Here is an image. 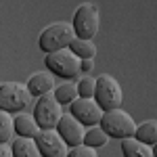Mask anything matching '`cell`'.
Listing matches in <instances>:
<instances>
[{
    "instance_id": "cell-20",
    "label": "cell",
    "mask_w": 157,
    "mask_h": 157,
    "mask_svg": "<svg viewBox=\"0 0 157 157\" xmlns=\"http://www.w3.org/2000/svg\"><path fill=\"white\" fill-rule=\"evenodd\" d=\"M94 88H97V78H92V75L80 78L78 84H75L78 97H82V98H92L94 97Z\"/></svg>"
},
{
    "instance_id": "cell-8",
    "label": "cell",
    "mask_w": 157,
    "mask_h": 157,
    "mask_svg": "<svg viewBox=\"0 0 157 157\" xmlns=\"http://www.w3.org/2000/svg\"><path fill=\"white\" fill-rule=\"evenodd\" d=\"M69 113H71L84 128L98 126V121L103 117V109L97 105V101H94V98H82V97L73 98L71 103H69Z\"/></svg>"
},
{
    "instance_id": "cell-23",
    "label": "cell",
    "mask_w": 157,
    "mask_h": 157,
    "mask_svg": "<svg viewBox=\"0 0 157 157\" xmlns=\"http://www.w3.org/2000/svg\"><path fill=\"white\" fill-rule=\"evenodd\" d=\"M0 157H13L11 143H0Z\"/></svg>"
},
{
    "instance_id": "cell-15",
    "label": "cell",
    "mask_w": 157,
    "mask_h": 157,
    "mask_svg": "<svg viewBox=\"0 0 157 157\" xmlns=\"http://www.w3.org/2000/svg\"><path fill=\"white\" fill-rule=\"evenodd\" d=\"M134 138L140 140V143H145V145H149V147H155L157 145V121L147 120V121H143L140 126H136Z\"/></svg>"
},
{
    "instance_id": "cell-16",
    "label": "cell",
    "mask_w": 157,
    "mask_h": 157,
    "mask_svg": "<svg viewBox=\"0 0 157 157\" xmlns=\"http://www.w3.org/2000/svg\"><path fill=\"white\" fill-rule=\"evenodd\" d=\"M69 50L78 59H94L97 57V44L92 40H82V38H73V42L69 44Z\"/></svg>"
},
{
    "instance_id": "cell-4",
    "label": "cell",
    "mask_w": 157,
    "mask_h": 157,
    "mask_svg": "<svg viewBox=\"0 0 157 157\" xmlns=\"http://www.w3.org/2000/svg\"><path fill=\"white\" fill-rule=\"evenodd\" d=\"M94 101L103 111H111V109H120L124 105V90H121L120 82L109 75L103 73L97 78V88H94Z\"/></svg>"
},
{
    "instance_id": "cell-6",
    "label": "cell",
    "mask_w": 157,
    "mask_h": 157,
    "mask_svg": "<svg viewBox=\"0 0 157 157\" xmlns=\"http://www.w3.org/2000/svg\"><path fill=\"white\" fill-rule=\"evenodd\" d=\"M32 103V94L23 82H2L0 86V111L21 113Z\"/></svg>"
},
{
    "instance_id": "cell-18",
    "label": "cell",
    "mask_w": 157,
    "mask_h": 157,
    "mask_svg": "<svg viewBox=\"0 0 157 157\" xmlns=\"http://www.w3.org/2000/svg\"><path fill=\"white\" fill-rule=\"evenodd\" d=\"M52 97L57 98V103H61V105H69L73 98H78L75 84H73V82H63V84L55 86V90H52Z\"/></svg>"
},
{
    "instance_id": "cell-14",
    "label": "cell",
    "mask_w": 157,
    "mask_h": 157,
    "mask_svg": "<svg viewBox=\"0 0 157 157\" xmlns=\"http://www.w3.org/2000/svg\"><path fill=\"white\" fill-rule=\"evenodd\" d=\"M11 153L13 157H42L36 147V140L25 136H17L15 140H11Z\"/></svg>"
},
{
    "instance_id": "cell-13",
    "label": "cell",
    "mask_w": 157,
    "mask_h": 157,
    "mask_svg": "<svg viewBox=\"0 0 157 157\" xmlns=\"http://www.w3.org/2000/svg\"><path fill=\"white\" fill-rule=\"evenodd\" d=\"M121 153H124V157H155L153 147L136 140L134 136L121 140Z\"/></svg>"
},
{
    "instance_id": "cell-12",
    "label": "cell",
    "mask_w": 157,
    "mask_h": 157,
    "mask_svg": "<svg viewBox=\"0 0 157 157\" xmlns=\"http://www.w3.org/2000/svg\"><path fill=\"white\" fill-rule=\"evenodd\" d=\"M13 128H15L17 136H25V138H34L38 134V130H40L36 120H34V115L25 113V111H21L17 117H13Z\"/></svg>"
},
{
    "instance_id": "cell-3",
    "label": "cell",
    "mask_w": 157,
    "mask_h": 157,
    "mask_svg": "<svg viewBox=\"0 0 157 157\" xmlns=\"http://www.w3.org/2000/svg\"><path fill=\"white\" fill-rule=\"evenodd\" d=\"M44 65H46L48 73H52L55 78L75 80V78L80 75V59H78L69 48H61V50H55V52H46Z\"/></svg>"
},
{
    "instance_id": "cell-17",
    "label": "cell",
    "mask_w": 157,
    "mask_h": 157,
    "mask_svg": "<svg viewBox=\"0 0 157 157\" xmlns=\"http://www.w3.org/2000/svg\"><path fill=\"white\" fill-rule=\"evenodd\" d=\"M107 143H109V136L101 130V126H90V128H86L82 145L97 149V147H103V145H107Z\"/></svg>"
},
{
    "instance_id": "cell-1",
    "label": "cell",
    "mask_w": 157,
    "mask_h": 157,
    "mask_svg": "<svg viewBox=\"0 0 157 157\" xmlns=\"http://www.w3.org/2000/svg\"><path fill=\"white\" fill-rule=\"evenodd\" d=\"M73 38H75V34H73V25L69 21H55L40 32L38 46L46 55V52H55L61 48H69Z\"/></svg>"
},
{
    "instance_id": "cell-22",
    "label": "cell",
    "mask_w": 157,
    "mask_h": 157,
    "mask_svg": "<svg viewBox=\"0 0 157 157\" xmlns=\"http://www.w3.org/2000/svg\"><path fill=\"white\" fill-rule=\"evenodd\" d=\"M92 69H94V59H82V61H80V73L90 75Z\"/></svg>"
},
{
    "instance_id": "cell-7",
    "label": "cell",
    "mask_w": 157,
    "mask_h": 157,
    "mask_svg": "<svg viewBox=\"0 0 157 157\" xmlns=\"http://www.w3.org/2000/svg\"><path fill=\"white\" fill-rule=\"evenodd\" d=\"M32 115H34L40 130H55L61 115H63V105L57 103V98L50 92V94H44V97H38Z\"/></svg>"
},
{
    "instance_id": "cell-24",
    "label": "cell",
    "mask_w": 157,
    "mask_h": 157,
    "mask_svg": "<svg viewBox=\"0 0 157 157\" xmlns=\"http://www.w3.org/2000/svg\"><path fill=\"white\" fill-rule=\"evenodd\" d=\"M0 86H2V78H0Z\"/></svg>"
},
{
    "instance_id": "cell-9",
    "label": "cell",
    "mask_w": 157,
    "mask_h": 157,
    "mask_svg": "<svg viewBox=\"0 0 157 157\" xmlns=\"http://www.w3.org/2000/svg\"><path fill=\"white\" fill-rule=\"evenodd\" d=\"M36 147L42 157H65L69 147L63 143V138L59 136L57 130H38L34 136Z\"/></svg>"
},
{
    "instance_id": "cell-2",
    "label": "cell",
    "mask_w": 157,
    "mask_h": 157,
    "mask_svg": "<svg viewBox=\"0 0 157 157\" xmlns=\"http://www.w3.org/2000/svg\"><path fill=\"white\" fill-rule=\"evenodd\" d=\"M98 126L109 138H120V140L134 136V130H136V121L121 107L111 109V111H103V117L98 121Z\"/></svg>"
},
{
    "instance_id": "cell-11",
    "label": "cell",
    "mask_w": 157,
    "mask_h": 157,
    "mask_svg": "<svg viewBox=\"0 0 157 157\" xmlns=\"http://www.w3.org/2000/svg\"><path fill=\"white\" fill-rule=\"evenodd\" d=\"M27 90L32 97H44V94H50L55 90V75L48 71H38L34 75H29V80L25 82Z\"/></svg>"
},
{
    "instance_id": "cell-10",
    "label": "cell",
    "mask_w": 157,
    "mask_h": 157,
    "mask_svg": "<svg viewBox=\"0 0 157 157\" xmlns=\"http://www.w3.org/2000/svg\"><path fill=\"white\" fill-rule=\"evenodd\" d=\"M55 130L59 132V136L63 138V143L67 147L82 145V138H84V132H86V128L73 117L71 113H63Z\"/></svg>"
},
{
    "instance_id": "cell-5",
    "label": "cell",
    "mask_w": 157,
    "mask_h": 157,
    "mask_svg": "<svg viewBox=\"0 0 157 157\" xmlns=\"http://www.w3.org/2000/svg\"><path fill=\"white\" fill-rule=\"evenodd\" d=\"M73 34L75 38H82V40H92L98 32V25H101V15H98V6L92 2H82L75 13H73Z\"/></svg>"
},
{
    "instance_id": "cell-21",
    "label": "cell",
    "mask_w": 157,
    "mask_h": 157,
    "mask_svg": "<svg viewBox=\"0 0 157 157\" xmlns=\"http://www.w3.org/2000/svg\"><path fill=\"white\" fill-rule=\"evenodd\" d=\"M65 157H98V153H97V149H92V147L78 145V147H69Z\"/></svg>"
},
{
    "instance_id": "cell-19",
    "label": "cell",
    "mask_w": 157,
    "mask_h": 157,
    "mask_svg": "<svg viewBox=\"0 0 157 157\" xmlns=\"http://www.w3.org/2000/svg\"><path fill=\"white\" fill-rule=\"evenodd\" d=\"M13 136H15L13 115L6 111H0V143H11Z\"/></svg>"
}]
</instances>
